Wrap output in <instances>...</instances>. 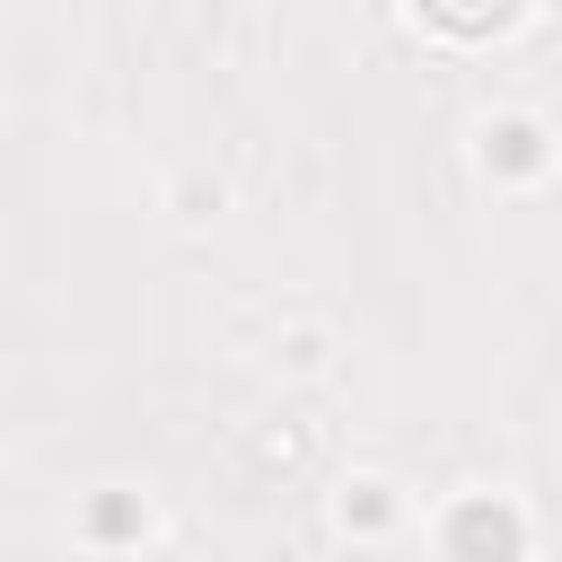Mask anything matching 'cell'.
I'll return each instance as SVG.
<instances>
[{
	"label": "cell",
	"instance_id": "obj_1",
	"mask_svg": "<svg viewBox=\"0 0 562 562\" xmlns=\"http://www.w3.org/2000/svg\"><path fill=\"white\" fill-rule=\"evenodd\" d=\"M448 562H518V518L492 509V501L457 509V527H448Z\"/></svg>",
	"mask_w": 562,
	"mask_h": 562
},
{
	"label": "cell",
	"instance_id": "obj_2",
	"mask_svg": "<svg viewBox=\"0 0 562 562\" xmlns=\"http://www.w3.org/2000/svg\"><path fill=\"white\" fill-rule=\"evenodd\" d=\"M439 26H457V35H492V26H509L518 18V0H422Z\"/></svg>",
	"mask_w": 562,
	"mask_h": 562
}]
</instances>
